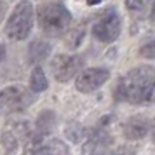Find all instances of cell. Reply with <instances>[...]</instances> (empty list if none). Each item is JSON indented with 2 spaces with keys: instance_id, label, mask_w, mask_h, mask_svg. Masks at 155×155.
<instances>
[{
  "instance_id": "obj_1",
  "label": "cell",
  "mask_w": 155,
  "mask_h": 155,
  "mask_svg": "<svg viewBox=\"0 0 155 155\" xmlns=\"http://www.w3.org/2000/svg\"><path fill=\"white\" fill-rule=\"evenodd\" d=\"M44 136L33 131L26 119H11L2 129L0 143L4 155H33Z\"/></svg>"
},
{
  "instance_id": "obj_2",
  "label": "cell",
  "mask_w": 155,
  "mask_h": 155,
  "mask_svg": "<svg viewBox=\"0 0 155 155\" xmlns=\"http://www.w3.org/2000/svg\"><path fill=\"white\" fill-rule=\"evenodd\" d=\"M155 94V68L138 66L120 78L117 85V99H126L129 103H147Z\"/></svg>"
},
{
  "instance_id": "obj_3",
  "label": "cell",
  "mask_w": 155,
  "mask_h": 155,
  "mask_svg": "<svg viewBox=\"0 0 155 155\" xmlns=\"http://www.w3.org/2000/svg\"><path fill=\"white\" fill-rule=\"evenodd\" d=\"M37 19H38V26L42 28L44 33L56 37L70 28L71 14L64 5L58 4V2H49V4H44L38 7Z\"/></svg>"
},
{
  "instance_id": "obj_4",
  "label": "cell",
  "mask_w": 155,
  "mask_h": 155,
  "mask_svg": "<svg viewBox=\"0 0 155 155\" xmlns=\"http://www.w3.org/2000/svg\"><path fill=\"white\" fill-rule=\"evenodd\" d=\"M33 28V5L30 0H21L16 4L5 23V35L11 40H25Z\"/></svg>"
},
{
  "instance_id": "obj_5",
  "label": "cell",
  "mask_w": 155,
  "mask_h": 155,
  "mask_svg": "<svg viewBox=\"0 0 155 155\" xmlns=\"http://www.w3.org/2000/svg\"><path fill=\"white\" fill-rule=\"evenodd\" d=\"M33 101V96L21 85H9L0 91V112H21Z\"/></svg>"
},
{
  "instance_id": "obj_6",
  "label": "cell",
  "mask_w": 155,
  "mask_h": 155,
  "mask_svg": "<svg viewBox=\"0 0 155 155\" xmlns=\"http://www.w3.org/2000/svg\"><path fill=\"white\" fill-rule=\"evenodd\" d=\"M92 35L103 44L115 42L120 35V18L115 9H108L92 26Z\"/></svg>"
},
{
  "instance_id": "obj_7",
  "label": "cell",
  "mask_w": 155,
  "mask_h": 155,
  "mask_svg": "<svg viewBox=\"0 0 155 155\" xmlns=\"http://www.w3.org/2000/svg\"><path fill=\"white\" fill-rule=\"evenodd\" d=\"M51 66H52V73L58 82H68L80 70L82 59L73 54H58V56H54Z\"/></svg>"
},
{
  "instance_id": "obj_8",
  "label": "cell",
  "mask_w": 155,
  "mask_h": 155,
  "mask_svg": "<svg viewBox=\"0 0 155 155\" xmlns=\"http://www.w3.org/2000/svg\"><path fill=\"white\" fill-rule=\"evenodd\" d=\"M110 78V71L106 68H87L78 73L77 80H75V87L80 92H92L99 89Z\"/></svg>"
},
{
  "instance_id": "obj_9",
  "label": "cell",
  "mask_w": 155,
  "mask_h": 155,
  "mask_svg": "<svg viewBox=\"0 0 155 155\" xmlns=\"http://www.w3.org/2000/svg\"><path fill=\"white\" fill-rule=\"evenodd\" d=\"M85 150H87L89 155H112L108 134L103 133V131H96L89 138L87 145H85Z\"/></svg>"
},
{
  "instance_id": "obj_10",
  "label": "cell",
  "mask_w": 155,
  "mask_h": 155,
  "mask_svg": "<svg viewBox=\"0 0 155 155\" xmlns=\"http://www.w3.org/2000/svg\"><path fill=\"white\" fill-rule=\"evenodd\" d=\"M148 120L143 117H133L124 124V134L127 140H141L148 133Z\"/></svg>"
},
{
  "instance_id": "obj_11",
  "label": "cell",
  "mask_w": 155,
  "mask_h": 155,
  "mask_svg": "<svg viewBox=\"0 0 155 155\" xmlns=\"http://www.w3.org/2000/svg\"><path fill=\"white\" fill-rule=\"evenodd\" d=\"M49 52H51L49 42L40 40V38L33 40V42L30 44V47H28V59H30V63H40V61H44L45 58L49 56Z\"/></svg>"
},
{
  "instance_id": "obj_12",
  "label": "cell",
  "mask_w": 155,
  "mask_h": 155,
  "mask_svg": "<svg viewBox=\"0 0 155 155\" xmlns=\"http://www.w3.org/2000/svg\"><path fill=\"white\" fill-rule=\"evenodd\" d=\"M54 126H56V115L51 110H45V112H42L38 115V119H37V133L40 134V136L51 134Z\"/></svg>"
},
{
  "instance_id": "obj_13",
  "label": "cell",
  "mask_w": 155,
  "mask_h": 155,
  "mask_svg": "<svg viewBox=\"0 0 155 155\" xmlns=\"http://www.w3.org/2000/svg\"><path fill=\"white\" fill-rule=\"evenodd\" d=\"M33 155H66V145L59 140H52L45 145H40Z\"/></svg>"
},
{
  "instance_id": "obj_14",
  "label": "cell",
  "mask_w": 155,
  "mask_h": 155,
  "mask_svg": "<svg viewBox=\"0 0 155 155\" xmlns=\"http://www.w3.org/2000/svg\"><path fill=\"white\" fill-rule=\"evenodd\" d=\"M49 87V82H47V77L40 66H35L31 70V75H30V89L33 92H42Z\"/></svg>"
},
{
  "instance_id": "obj_15",
  "label": "cell",
  "mask_w": 155,
  "mask_h": 155,
  "mask_svg": "<svg viewBox=\"0 0 155 155\" xmlns=\"http://www.w3.org/2000/svg\"><path fill=\"white\" fill-rule=\"evenodd\" d=\"M64 134H66V138L71 143H80V141L85 140L87 131L78 122H70V124H66V127H64Z\"/></svg>"
},
{
  "instance_id": "obj_16",
  "label": "cell",
  "mask_w": 155,
  "mask_h": 155,
  "mask_svg": "<svg viewBox=\"0 0 155 155\" xmlns=\"http://www.w3.org/2000/svg\"><path fill=\"white\" fill-rule=\"evenodd\" d=\"M84 35H85V28L84 26H77V28L70 30V33L66 35V40H64L66 47H70V49H77L78 45L82 44V40H84Z\"/></svg>"
},
{
  "instance_id": "obj_17",
  "label": "cell",
  "mask_w": 155,
  "mask_h": 155,
  "mask_svg": "<svg viewBox=\"0 0 155 155\" xmlns=\"http://www.w3.org/2000/svg\"><path fill=\"white\" fill-rule=\"evenodd\" d=\"M126 7L131 11V14L138 16V14H143L145 12V7H147V4H145V0H126Z\"/></svg>"
},
{
  "instance_id": "obj_18",
  "label": "cell",
  "mask_w": 155,
  "mask_h": 155,
  "mask_svg": "<svg viewBox=\"0 0 155 155\" xmlns=\"http://www.w3.org/2000/svg\"><path fill=\"white\" fill-rule=\"evenodd\" d=\"M140 56L143 58H148V59H155V38L147 42L145 45L140 47Z\"/></svg>"
},
{
  "instance_id": "obj_19",
  "label": "cell",
  "mask_w": 155,
  "mask_h": 155,
  "mask_svg": "<svg viewBox=\"0 0 155 155\" xmlns=\"http://www.w3.org/2000/svg\"><path fill=\"white\" fill-rule=\"evenodd\" d=\"M115 155H136V153H134L133 148H126V147H124V148H120Z\"/></svg>"
},
{
  "instance_id": "obj_20",
  "label": "cell",
  "mask_w": 155,
  "mask_h": 155,
  "mask_svg": "<svg viewBox=\"0 0 155 155\" xmlns=\"http://www.w3.org/2000/svg\"><path fill=\"white\" fill-rule=\"evenodd\" d=\"M5 59V45L4 44H0V63Z\"/></svg>"
},
{
  "instance_id": "obj_21",
  "label": "cell",
  "mask_w": 155,
  "mask_h": 155,
  "mask_svg": "<svg viewBox=\"0 0 155 155\" xmlns=\"http://www.w3.org/2000/svg\"><path fill=\"white\" fill-rule=\"evenodd\" d=\"M150 18L155 21V2H153V5H152V12H150Z\"/></svg>"
},
{
  "instance_id": "obj_22",
  "label": "cell",
  "mask_w": 155,
  "mask_h": 155,
  "mask_svg": "<svg viewBox=\"0 0 155 155\" xmlns=\"http://www.w3.org/2000/svg\"><path fill=\"white\" fill-rule=\"evenodd\" d=\"M152 140L155 141V120H153V124H152Z\"/></svg>"
}]
</instances>
